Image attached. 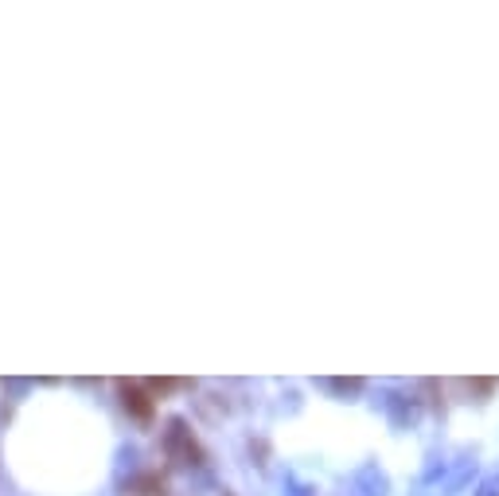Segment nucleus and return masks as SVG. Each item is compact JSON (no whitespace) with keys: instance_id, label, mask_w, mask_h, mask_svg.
<instances>
[{"instance_id":"nucleus-1","label":"nucleus","mask_w":499,"mask_h":496,"mask_svg":"<svg viewBox=\"0 0 499 496\" xmlns=\"http://www.w3.org/2000/svg\"><path fill=\"white\" fill-rule=\"evenodd\" d=\"M383 407H386V415H390L395 427H410V422L418 418V399H413V395L390 391V395H383Z\"/></svg>"},{"instance_id":"nucleus-5","label":"nucleus","mask_w":499,"mask_h":496,"mask_svg":"<svg viewBox=\"0 0 499 496\" xmlns=\"http://www.w3.org/2000/svg\"><path fill=\"white\" fill-rule=\"evenodd\" d=\"M359 481H367V485H371V492H367V496H386V481H383V477H375V469H371V465H367L363 473H359Z\"/></svg>"},{"instance_id":"nucleus-2","label":"nucleus","mask_w":499,"mask_h":496,"mask_svg":"<svg viewBox=\"0 0 499 496\" xmlns=\"http://www.w3.org/2000/svg\"><path fill=\"white\" fill-rule=\"evenodd\" d=\"M122 403H125V410L133 418H141V422L152 418V395L141 383H122Z\"/></svg>"},{"instance_id":"nucleus-3","label":"nucleus","mask_w":499,"mask_h":496,"mask_svg":"<svg viewBox=\"0 0 499 496\" xmlns=\"http://www.w3.org/2000/svg\"><path fill=\"white\" fill-rule=\"evenodd\" d=\"M168 454L172 457H199V445L192 442V434H187V427L180 418L168 422Z\"/></svg>"},{"instance_id":"nucleus-4","label":"nucleus","mask_w":499,"mask_h":496,"mask_svg":"<svg viewBox=\"0 0 499 496\" xmlns=\"http://www.w3.org/2000/svg\"><path fill=\"white\" fill-rule=\"evenodd\" d=\"M328 387H331V391H340V395H359L367 387V380H328Z\"/></svg>"},{"instance_id":"nucleus-6","label":"nucleus","mask_w":499,"mask_h":496,"mask_svg":"<svg viewBox=\"0 0 499 496\" xmlns=\"http://www.w3.org/2000/svg\"><path fill=\"white\" fill-rule=\"evenodd\" d=\"M472 496H499V473H495V477H484L480 489L472 492Z\"/></svg>"}]
</instances>
